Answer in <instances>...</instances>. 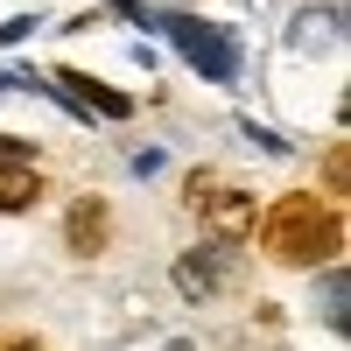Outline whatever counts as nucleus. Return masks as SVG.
Segmentation results:
<instances>
[{"mask_svg": "<svg viewBox=\"0 0 351 351\" xmlns=\"http://www.w3.org/2000/svg\"><path fill=\"white\" fill-rule=\"evenodd\" d=\"M64 239H71V253H99V246H106V204H99V197H77V204H71Z\"/></svg>", "mask_w": 351, "mask_h": 351, "instance_id": "423d86ee", "label": "nucleus"}, {"mask_svg": "<svg viewBox=\"0 0 351 351\" xmlns=\"http://www.w3.org/2000/svg\"><path fill=\"white\" fill-rule=\"evenodd\" d=\"M260 246L288 267H337L344 253V204L316 197V190H288L274 211H260Z\"/></svg>", "mask_w": 351, "mask_h": 351, "instance_id": "f257e3e1", "label": "nucleus"}, {"mask_svg": "<svg viewBox=\"0 0 351 351\" xmlns=\"http://www.w3.org/2000/svg\"><path fill=\"white\" fill-rule=\"evenodd\" d=\"M190 218L204 225V239L218 246H246L253 225H260V197L246 183H225V176H190Z\"/></svg>", "mask_w": 351, "mask_h": 351, "instance_id": "7ed1b4c3", "label": "nucleus"}, {"mask_svg": "<svg viewBox=\"0 0 351 351\" xmlns=\"http://www.w3.org/2000/svg\"><path fill=\"white\" fill-rule=\"evenodd\" d=\"M112 14H120L127 28H141V36H155V28H162V8H148V0H112Z\"/></svg>", "mask_w": 351, "mask_h": 351, "instance_id": "6e6552de", "label": "nucleus"}, {"mask_svg": "<svg viewBox=\"0 0 351 351\" xmlns=\"http://www.w3.org/2000/svg\"><path fill=\"white\" fill-rule=\"evenodd\" d=\"M239 134H246V141H253V148H267V155H281V148H288V141H281V134H274V127H260V120H246V127H239Z\"/></svg>", "mask_w": 351, "mask_h": 351, "instance_id": "9b49d317", "label": "nucleus"}, {"mask_svg": "<svg viewBox=\"0 0 351 351\" xmlns=\"http://www.w3.org/2000/svg\"><path fill=\"white\" fill-rule=\"evenodd\" d=\"M36 28H43V14H8V21H0V49L28 43V36H36Z\"/></svg>", "mask_w": 351, "mask_h": 351, "instance_id": "9d476101", "label": "nucleus"}, {"mask_svg": "<svg viewBox=\"0 0 351 351\" xmlns=\"http://www.w3.org/2000/svg\"><path fill=\"white\" fill-rule=\"evenodd\" d=\"M43 176H36V162H0V211H36L43 204Z\"/></svg>", "mask_w": 351, "mask_h": 351, "instance_id": "39448f33", "label": "nucleus"}, {"mask_svg": "<svg viewBox=\"0 0 351 351\" xmlns=\"http://www.w3.org/2000/svg\"><path fill=\"white\" fill-rule=\"evenodd\" d=\"M324 183H330L324 197H330V204H344V183H351V176H344V141H330V148H324Z\"/></svg>", "mask_w": 351, "mask_h": 351, "instance_id": "1a4fd4ad", "label": "nucleus"}, {"mask_svg": "<svg viewBox=\"0 0 351 351\" xmlns=\"http://www.w3.org/2000/svg\"><path fill=\"white\" fill-rule=\"evenodd\" d=\"M0 351H43V344H0Z\"/></svg>", "mask_w": 351, "mask_h": 351, "instance_id": "f8f14e48", "label": "nucleus"}, {"mask_svg": "<svg viewBox=\"0 0 351 351\" xmlns=\"http://www.w3.org/2000/svg\"><path fill=\"white\" fill-rule=\"evenodd\" d=\"M155 36H169L176 49H183V64L204 77V84H239L246 71V43L232 36L225 21H197V14H162Z\"/></svg>", "mask_w": 351, "mask_h": 351, "instance_id": "f03ea898", "label": "nucleus"}, {"mask_svg": "<svg viewBox=\"0 0 351 351\" xmlns=\"http://www.w3.org/2000/svg\"><path fill=\"white\" fill-rule=\"evenodd\" d=\"M169 281H176V295L183 302H218L232 281H239V246H190V253H176V267H169Z\"/></svg>", "mask_w": 351, "mask_h": 351, "instance_id": "20e7f679", "label": "nucleus"}, {"mask_svg": "<svg viewBox=\"0 0 351 351\" xmlns=\"http://www.w3.org/2000/svg\"><path fill=\"white\" fill-rule=\"evenodd\" d=\"M288 43H295L302 56L330 49V43H337V8H324V14H316V8H309V14H295V28H288Z\"/></svg>", "mask_w": 351, "mask_h": 351, "instance_id": "0eeeda50", "label": "nucleus"}]
</instances>
